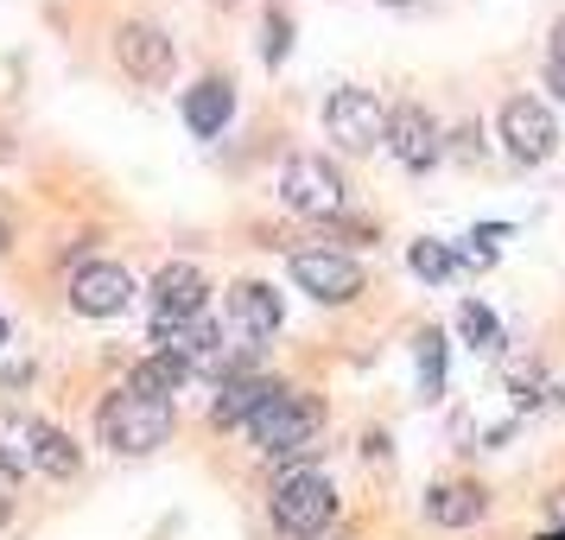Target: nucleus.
I'll return each mask as SVG.
<instances>
[{
    "instance_id": "20",
    "label": "nucleus",
    "mask_w": 565,
    "mask_h": 540,
    "mask_svg": "<svg viewBox=\"0 0 565 540\" xmlns=\"http://www.w3.org/2000/svg\"><path fill=\"white\" fill-rule=\"evenodd\" d=\"M458 331H463V343H470V350H495V343H502L495 311L477 306V299H463V306H458Z\"/></svg>"
},
{
    "instance_id": "11",
    "label": "nucleus",
    "mask_w": 565,
    "mask_h": 540,
    "mask_svg": "<svg viewBox=\"0 0 565 540\" xmlns=\"http://www.w3.org/2000/svg\"><path fill=\"white\" fill-rule=\"evenodd\" d=\"M134 306V274L121 261H83L71 274V311L77 318H121Z\"/></svg>"
},
{
    "instance_id": "14",
    "label": "nucleus",
    "mask_w": 565,
    "mask_h": 540,
    "mask_svg": "<svg viewBox=\"0 0 565 540\" xmlns=\"http://www.w3.org/2000/svg\"><path fill=\"white\" fill-rule=\"evenodd\" d=\"M235 115V83L230 77H198L184 89V128L198 134V140H216V134L230 128Z\"/></svg>"
},
{
    "instance_id": "16",
    "label": "nucleus",
    "mask_w": 565,
    "mask_h": 540,
    "mask_svg": "<svg viewBox=\"0 0 565 540\" xmlns=\"http://www.w3.org/2000/svg\"><path fill=\"white\" fill-rule=\"evenodd\" d=\"M274 375H223V388H216V426H248L260 407H267V394H274Z\"/></svg>"
},
{
    "instance_id": "18",
    "label": "nucleus",
    "mask_w": 565,
    "mask_h": 540,
    "mask_svg": "<svg viewBox=\"0 0 565 540\" xmlns=\"http://www.w3.org/2000/svg\"><path fill=\"white\" fill-rule=\"evenodd\" d=\"M184 382H191V375H184L179 362H166V357H140L128 369V388H134V394H153V401H172Z\"/></svg>"
},
{
    "instance_id": "24",
    "label": "nucleus",
    "mask_w": 565,
    "mask_h": 540,
    "mask_svg": "<svg viewBox=\"0 0 565 540\" xmlns=\"http://www.w3.org/2000/svg\"><path fill=\"white\" fill-rule=\"evenodd\" d=\"M451 153H458V159H483V128H477V121H463V128L451 134Z\"/></svg>"
},
{
    "instance_id": "1",
    "label": "nucleus",
    "mask_w": 565,
    "mask_h": 540,
    "mask_svg": "<svg viewBox=\"0 0 565 540\" xmlns=\"http://www.w3.org/2000/svg\"><path fill=\"white\" fill-rule=\"evenodd\" d=\"M242 433L255 438L260 452L280 464V470H299V464L318 452V433H324V401L280 382L274 394H267V407H260L255 420L242 426Z\"/></svg>"
},
{
    "instance_id": "29",
    "label": "nucleus",
    "mask_w": 565,
    "mask_h": 540,
    "mask_svg": "<svg viewBox=\"0 0 565 540\" xmlns=\"http://www.w3.org/2000/svg\"><path fill=\"white\" fill-rule=\"evenodd\" d=\"M7 337H13V325H7V318H0V350H7Z\"/></svg>"
},
{
    "instance_id": "6",
    "label": "nucleus",
    "mask_w": 565,
    "mask_h": 540,
    "mask_svg": "<svg viewBox=\"0 0 565 540\" xmlns=\"http://www.w3.org/2000/svg\"><path fill=\"white\" fill-rule=\"evenodd\" d=\"M324 134H331L343 153H375L387 134V108L375 89H331V103H324Z\"/></svg>"
},
{
    "instance_id": "21",
    "label": "nucleus",
    "mask_w": 565,
    "mask_h": 540,
    "mask_svg": "<svg viewBox=\"0 0 565 540\" xmlns=\"http://www.w3.org/2000/svg\"><path fill=\"white\" fill-rule=\"evenodd\" d=\"M407 267L419 274V280H433V286L458 274V261H451V248H445V242H413V248H407Z\"/></svg>"
},
{
    "instance_id": "28",
    "label": "nucleus",
    "mask_w": 565,
    "mask_h": 540,
    "mask_svg": "<svg viewBox=\"0 0 565 540\" xmlns=\"http://www.w3.org/2000/svg\"><path fill=\"white\" fill-rule=\"evenodd\" d=\"M13 521V489H0V528Z\"/></svg>"
},
{
    "instance_id": "10",
    "label": "nucleus",
    "mask_w": 565,
    "mask_h": 540,
    "mask_svg": "<svg viewBox=\"0 0 565 540\" xmlns=\"http://www.w3.org/2000/svg\"><path fill=\"white\" fill-rule=\"evenodd\" d=\"M153 357L179 362L184 375H204V369H216V357H223V325H216L210 311H198V318H172V325H153Z\"/></svg>"
},
{
    "instance_id": "7",
    "label": "nucleus",
    "mask_w": 565,
    "mask_h": 540,
    "mask_svg": "<svg viewBox=\"0 0 565 540\" xmlns=\"http://www.w3.org/2000/svg\"><path fill=\"white\" fill-rule=\"evenodd\" d=\"M502 147H509L514 166H546L559 153V121L540 96H509L502 103Z\"/></svg>"
},
{
    "instance_id": "3",
    "label": "nucleus",
    "mask_w": 565,
    "mask_h": 540,
    "mask_svg": "<svg viewBox=\"0 0 565 540\" xmlns=\"http://www.w3.org/2000/svg\"><path fill=\"white\" fill-rule=\"evenodd\" d=\"M267 515L286 540H318L337 521V489L324 470H280L274 477V496H267Z\"/></svg>"
},
{
    "instance_id": "22",
    "label": "nucleus",
    "mask_w": 565,
    "mask_h": 540,
    "mask_svg": "<svg viewBox=\"0 0 565 540\" xmlns=\"http://www.w3.org/2000/svg\"><path fill=\"white\" fill-rule=\"evenodd\" d=\"M509 388H514V401H521V407H534V401H553V394H559V388H553V375H546V369H534V362H527V369H514Z\"/></svg>"
},
{
    "instance_id": "26",
    "label": "nucleus",
    "mask_w": 565,
    "mask_h": 540,
    "mask_svg": "<svg viewBox=\"0 0 565 540\" xmlns=\"http://www.w3.org/2000/svg\"><path fill=\"white\" fill-rule=\"evenodd\" d=\"M546 89H553V96H565V64H553V57H546Z\"/></svg>"
},
{
    "instance_id": "17",
    "label": "nucleus",
    "mask_w": 565,
    "mask_h": 540,
    "mask_svg": "<svg viewBox=\"0 0 565 540\" xmlns=\"http://www.w3.org/2000/svg\"><path fill=\"white\" fill-rule=\"evenodd\" d=\"M32 464H39L45 477H57V484H71L83 470V452L71 445L64 426H45V420H39V426H32Z\"/></svg>"
},
{
    "instance_id": "8",
    "label": "nucleus",
    "mask_w": 565,
    "mask_h": 540,
    "mask_svg": "<svg viewBox=\"0 0 565 540\" xmlns=\"http://www.w3.org/2000/svg\"><path fill=\"white\" fill-rule=\"evenodd\" d=\"M382 147L401 159L407 172H426V166H438V159H445V128H438V115L426 103H401V108H387Z\"/></svg>"
},
{
    "instance_id": "4",
    "label": "nucleus",
    "mask_w": 565,
    "mask_h": 540,
    "mask_svg": "<svg viewBox=\"0 0 565 540\" xmlns=\"http://www.w3.org/2000/svg\"><path fill=\"white\" fill-rule=\"evenodd\" d=\"M280 204L311 216V223H337L350 210V184L324 153H292L280 166Z\"/></svg>"
},
{
    "instance_id": "30",
    "label": "nucleus",
    "mask_w": 565,
    "mask_h": 540,
    "mask_svg": "<svg viewBox=\"0 0 565 540\" xmlns=\"http://www.w3.org/2000/svg\"><path fill=\"white\" fill-rule=\"evenodd\" d=\"M0 248H7V223H0Z\"/></svg>"
},
{
    "instance_id": "2",
    "label": "nucleus",
    "mask_w": 565,
    "mask_h": 540,
    "mask_svg": "<svg viewBox=\"0 0 565 540\" xmlns=\"http://www.w3.org/2000/svg\"><path fill=\"white\" fill-rule=\"evenodd\" d=\"M172 426H179L172 401L134 394V388L108 394L103 407H96V433H103V445L108 452H121V458H147V452H159V445L172 438Z\"/></svg>"
},
{
    "instance_id": "12",
    "label": "nucleus",
    "mask_w": 565,
    "mask_h": 540,
    "mask_svg": "<svg viewBox=\"0 0 565 540\" xmlns=\"http://www.w3.org/2000/svg\"><path fill=\"white\" fill-rule=\"evenodd\" d=\"M204 267L198 261H166L153 274V286H147V299H153V325H172V318H198L204 311Z\"/></svg>"
},
{
    "instance_id": "5",
    "label": "nucleus",
    "mask_w": 565,
    "mask_h": 540,
    "mask_svg": "<svg viewBox=\"0 0 565 540\" xmlns=\"http://www.w3.org/2000/svg\"><path fill=\"white\" fill-rule=\"evenodd\" d=\"M108 52L121 64V77L140 83V89H166L172 71H179V45H172V32L153 27V20H121L115 39H108Z\"/></svg>"
},
{
    "instance_id": "13",
    "label": "nucleus",
    "mask_w": 565,
    "mask_h": 540,
    "mask_svg": "<svg viewBox=\"0 0 565 540\" xmlns=\"http://www.w3.org/2000/svg\"><path fill=\"white\" fill-rule=\"evenodd\" d=\"M230 325L242 343H267V337L286 325V306H280V293L267 280H235L230 286Z\"/></svg>"
},
{
    "instance_id": "9",
    "label": "nucleus",
    "mask_w": 565,
    "mask_h": 540,
    "mask_svg": "<svg viewBox=\"0 0 565 540\" xmlns=\"http://www.w3.org/2000/svg\"><path fill=\"white\" fill-rule=\"evenodd\" d=\"M292 286L311 293L318 306H350L369 280H362L356 261L337 255V248H299V255H292Z\"/></svg>"
},
{
    "instance_id": "27",
    "label": "nucleus",
    "mask_w": 565,
    "mask_h": 540,
    "mask_svg": "<svg viewBox=\"0 0 565 540\" xmlns=\"http://www.w3.org/2000/svg\"><path fill=\"white\" fill-rule=\"evenodd\" d=\"M546 57H553V64H565V20L553 27V52H546Z\"/></svg>"
},
{
    "instance_id": "19",
    "label": "nucleus",
    "mask_w": 565,
    "mask_h": 540,
    "mask_svg": "<svg viewBox=\"0 0 565 540\" xmlns=\"http://www.w3.org/2000/svg\"><path fill=\"white\" fill-rule=\"evenodd\" d=\"M413 357H419V394L438 401V394H445V331L426 325V331L413 337Z\"/></svg>"
},
{
    "instance_id": "15",
    "label": "nucleus",
    "mask_w": 565,
    "mask_h": 540,
    "mask_svg": "<svg viewBox=\"0 0 565 540\" xmlns=\"http://www.w3.org/2000/svg\"><path fill=\"white\" fill-rule=\"evenodd\" d=\"M489 515V489L483 484H433L426 489V521L433 528H477Z\"/></svg>"
},
{
    "instance_id": "25",
    "label": "nucleus",
    "mask_w": 565,
    "mask_h": 540,
    "mask_svg": "<svg viewBox=\"0 0 565 540\" xmlns=\"http://www.w3.org/2000/svg\"><path fill=\"white\" fill-rule=\"evenodd\" d=\"M20 477H26V464L13 458L7 445H0V489H20Z\"/></svg>"
},
{
    "instance_id": "23",
    "label": "nucleus",
    "mask_w": 565,
    "mask_h": 540,
    "mask_svg": "<svg viewBox=\"0 0 565 540\" xmlns=\"http://www.w3.org/2000/svg\"><path fill=\"white\" fill-rule=\"evenodd\" d=\"M286 45H292V13H286V7H267V39H260L267 64H280Z\"/></svg>"
}]
</instances>
